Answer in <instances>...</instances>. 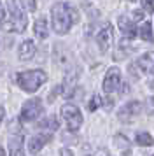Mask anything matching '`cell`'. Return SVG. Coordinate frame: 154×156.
I'll use <instances>...</instances> for the list:
<instances>
[{"label":"cell","mask_w":154,"mask_h":156,"mask_svg":"<svg viewBox=\"0 0 154 156\" xmlns=\"http://www.w3.org/2000/svg\"><path fill=\"white\" fill-rule=\"evenodd\" d=\"M79 21L77 9L68 2H56L51 7V25L58 35H67L72 25Z\"/></svg>","instance_id":"6da1fadb"},{"label":"cell","mask_w":154,"mask_h":156,"mask_svg":"<svg viewBox=\"0 0 154 156\" xmlns=\"http://www.w3.org/2000/svg\"><path fill=\"white\" fill-rule=\"evenodd\" d=\"M7 7H9V20L4 23L2 28L11 34H23L28 27V18L21 0H7Z\"/></svg>","instance_id":"7a4b0ae2"},{"label":"cell","mask_w":154,"mask_h":156,"mask_svg":"<svg viewBox=\"0 0 154 156\" xmlns=\"http://www.w3.org/2000/svg\"><path fill=\"white\" fill-rule=\"evenodd\" d=\"M46 81H47V74L44 70H40V69L16 74V83H18V86L26 93H35Z\"/></svg>","instance_id":"3957f363"},{"label":"cell","mask_w":154,"mask_h":156,"mask_svg":"<svg viewBox=\"0 0 154 156\" xmlns=\"http://www.w3.org/2000/svg\"><path fill=\"white\" fill-rule=\"evenodd\" d=\"M61 116H63V119H65V123H67V126H68L70 132H77L84 121L79 107L74 105V104H65L61 107Z\"/></svg>","instance_id":"277c9868"},{"label":"cell","mask_w":154,"mask_h":156,"mask_svg":"<svg viewBox=\"0 0 154 156\" xmlns=\"http://www.w3.org/2000/svg\"><path fill=\"white\" fill-rule=\"evenodd\" d=\"M44 111L40 98H30L21 107V121H35Z\"/></svg>","instance_id":"5b68a950"},{"label":"cell","mask_w":154,"mask_h":156,"mask_svg":"<svg viewBox=\"0 0 154 156\" xmlns=\"http://www.w3.org/2000/svg\"><path fill=\"white\" fill-rule=\"evenodd\" d=\"M112 42H114V28L110 23H105L96 34V44L102 53H107L112 48Z\"/></svg>","instance_id":"8992f818"},{"label":"cell","mask_w":154,"mask_h":156,"mask_svg":"<svg viewBox=\"0 0 154 156\" xmlns=\"http://www.w3.org/2000/svg\"><path fill=\"white\" fill-rule=\"evenodd\" d=\"M119 86H121V70H119L117 67H112V69H109L107 74H105L102 88H103V91L107 93V95H110V93L117 91Z\"/></svg>","instance_id":"52a82bcc"},{"label":"cell","mask_w":154,"mask_h":156,"mask_svg":"<svg viewBox=\"0 0 154 156\" xmlns=\"http://www.w3.org/2000/svg\"><path fill=\"white\" fill-rule=\"evenodd\" d=\"M142 112V104L140 102H137V100H131V102H128V104H124V105L119 109L117 112V118L121 121H133L138 114Z\"/></svg>","instance_id":"ba28073f"},{"label":"cell","mask_w":154,"mask_h":156,"mask_svg":"<svg viewBox=\"0 0 154 156\" xmlns=\"http://www.w3.org/2000/svg\"><path fill=\"white\" fill-rule=\"evenodd\" d=\"M117 27H119V30L123 32V35L128 37L130 41L135 39V35H137V28H135V23H133L131 18H128V16H119L117 18Z\"/></svg>","instance_id":"9c48e42d"},{"label":"cell","mask_w":154,"mask_h":156,"mask_svg":"<svg viewBox=\"0 0 154 156\" xmlns=\"http://www.w3.org/2000/svg\"><path fill=\"white\" fill-rule=\"evenodd\" d=\"M35 53H37V46H35L33 41H23L19 44V48H18V56H19L21 62H28V60H32L35 56Z\"/></svg>","instance_id":"30bf717a"},{"label":"cell","mask_w":154,"mask_h":156,"mask_svg":"<svg viewBox=\"0 0 154 156\" xmlns=\"http://www.w3.org/2000/svg\"><path fill=\"white\" fill-rule=\"evenodd\" d=\"M53 139V135L51 133H39V135H33L30 142H28V149H30V153L35 154V153H39L49 140Z\"/></svg>","instance_id":"8fae6325"},{"label":"cell","mask_w":154,"mask_h":156,"mask_svg":"<svg viewBox=\"0 0 154 156\" xmlns=\"http://www.w3.org/2000/svg\"><path fill=\"white\" fill-rule=\"evenodd\" d=\"M137 67L144 74H154V53H145L137 60Z\"/></svg>","instance_id":"7c38bea8"},{"label":"cell","mask_w":154,"mask_h":156,"mask_svg":"<svg viewBox=\"0 0 154 156\" xmlns=\"http://www.w3.org/2000/svg\"><path fill=\"white\" fill-rule=\"evenodd\" d=\"M33 32L37 39H47L49 35V28H47V21H46V18H37L33 23Z\"/></svg>","instance_id":"4fadbf2b"},{"label":"cell","mask_w":154,"mask_h":156,"mask_svg":"<svg viewBox=\"0 0 154 156\" xmlns=\"http://www.w3.org/2000/svg\"><path fill=\"white\" fill-rule=\"evenodd\" d=\"M9 151H11V156H25L21 135H18V137L11 135V139H9Z\"/></svg>","instance_id":"5bb4252c"},{"label":"cell","mask_w":154,"mask_h":156,"mask_svg":"<svg viewBox=\"0 0 154 156\" xmlns=\"http://www.w3.org/2000/svg\"><path fill=\"white\" fill-rule=\"evenodd\" d=\"M138 35L142 41H147V42H152L154 41V32H152V23L151 21H144L142 27L138 30Z\"/></svg>","instance_id":"9a60e30c"},{"label":"cell","mask_w":154,"mask_h":156,"mask_svg":"<svg viewBox=\"0 0 154 156\" xmlns=\"http://www.w3.org/2000/svg\"><path fill=\"white\" fill-rule=\"evenodd\" d=\"M58 126H60V121L56 116H47L39 123V128H44V130H58Z\"/></svg>","instance_id":"2e32d148"},{"label":"cell","mask_w":154,"mask_h":156,"mask_svg":"<svg viewBox=\"0 0 154 156\" xmlns=\"http://www.w3.org/2000/svg\"><path fill=\"white\" fill-rule=\"evenodd\" d=\"M135 139H137V144H138V146H145V147H151V146H154L152 135L147 133V132H138Z\"/></svg>","instance_id":"e0dca14e"},{"label":"cell","mask_w":154,"mask_h":156,"mask_svg":"<svg viewBox=\"0 0 154 156\" xmlns=\"http://www.w3.org/2000/svg\"><path fill=\"white\" fill-rule=\"evenodd\" d=\"M100 105H102V98H100L98 95H95V97L89 100V104H88V109H89L91 112H93V111H96Z\"/></svg>","instance_id":"ac0fdd59"},{"label":"cell","mask_w":154,"mask_h":156,"mask_svg":"<svg viewBox=\"0 0 154 156\" xmlns=\"http://www.w3.org/2000/svg\"><path fill=\"white\" fill-rule=\"evenodd\" d=\"M144 12H154V0H140Z\"/></svg>","instance_id":"d6986e66"},{"label":"cell","mask_w":154,"mask_h":156,"mask_svg":"<svg viewBox=\"0 0 154 156\" xmlns=\"http://www.w3.org/2000/svg\"><path fill=\"white\" fill-rule=\"evenodd\" d=\"M144 14H145V12H144V11H142V9H137V11H133V23H140L142 21V20H144Z\"/></svg>","instance_id":"ffe728a7"},{"label":"cell","mask_w":154,"mask_h":156,"mask_svg":"<svg viewBox=\"0 0 154 156\" xmlns=\"http://www.w3.org/2000/svg\"><path fill=\"white\" fill-rule=\"evenodd\" d=\"M145 109H147V114H154V95L147 98V102H145Z\"/></svg>","instance_id":"44dd1931"},{"label":"cell","mask_w":154,"mask_h":156,"mask_svg":"<svg viewBox=\"0 0 154 156\" xmlns=\"http://www.w3.org/2000/svg\"><path fill=\"white\" fill-rule=\"evenodd\" d=\"M4 23H5V7H4V4L0 0V28L4 27Z\"/></svg>","instance_id":"7402d4cb"},{"label":"cell","mask_w":154,"mask_h":156,"mask_svg":"<svg viewBox=\"0 0 154 156\" xmlns=\"http://www.w3.org/2000/svg\"><path fill=\"white\" fill-rule=\"evenodd\" d=\"M25 2V5H26V9L30 11V12H33L35 11V0H23Z\"/></svg>","instance_id":"603a6c76"},{"label":"cell","mask_w":154,"mask_h":156,"mask_svg":"<svg viewBox=\"0 0 154 156\" xmlns=\"http://www.w3.org/2000/svg\"><path fill=\"white\" fill-rule=\"evenodd\" d=\"M60 156H74V153H72V151H70V149H61V151H60Z\"/></svg>","instance_id":"cb8c5ba5"},{"label":"cell","mask_w":154,"mask_h":156,"mask_svg":"<svg viewBox=\"0 0 154 156\" xmlns=\"http://www.w3.org/2000/svg\"><path fill=\"white\" fill-rule=\"evenodd\" d=\"M4 116H5V109L0 105V123H2V119H4Z\"/></svg>","instance_id":"d4e9b609"},{"label":"cell","mask_w":154,"mask_h":156,"mask_svg":"<svg viewBox=\"0 0 154 156\" xmlns=\"http://www.w3.org/2000/svg\"><path fill=\"white\" fill-rule=\"evenodd\" d=\"M149 86L154 90V74H152V77H151V81H149Z\"/></svg>","instance_id":"484cf974"},{"label":"cell","mask_w":154,"mask_h":156,"mask_svg":"<svg viewBox=\"0 0 154 156\" xmlns=\"http://www.w3.org/2000/svg\"><path fill=\"white\" fill-rule=\"evenodd\" d=\"M0 156H5V151H4V147L0 146Z\"/></svg>","instance_id":"4316f807"},{"label":"cell","mask_w":154,"mask_h":156,"mask_svg":"<svg viewBox=\"0 0 154 156\" xmlns=\"http://www.w3.org/2000/svg\"><path fill=\"white\" fill-rule=\"evenodd\" d=\"M130 2H135V0H130Z\"/></svg>","instance_id":"83f0119b"},{"label":"cell","mask_w":154,"mask_h":156,"mask_svg":"<svg viewBox=\"0 0 154 156\" xmlns=\"http://www.w3.org/2000/svg\"><path fill=\"white\" fill-rule=\"evenodd\" d=\"M0 46H2V44H0Z\"/></svg>","instance_id":"f1b7e54d"},{"label":"cell","mask_w":154,"mask_h":156,"mask_svg":"<svg viewBox=\"0 0 154 156\" xmlns=\"http://www.w3.org/2000/svg\"><path fill=\"white\" fill-rule=\"evenodd\" d=\"M152 156H154V154H152Z\"/></svg>","instance_id":"f546056e"}]
</instances>
